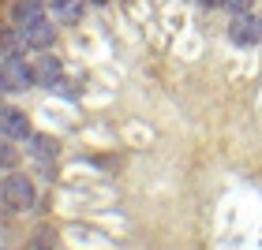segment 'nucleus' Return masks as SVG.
<instances>
[{
	"label": "nucleus",
	"mask_w": 262,
	"mask_h": 250,
	"mask_svg": "<svg viewBox=\"0 0 262 250\" xmlns=\"http://www.w3.org/2000/svg\"><path fill=\"white\" fill-rule=\"evenodd\" d=\"M30 86H34V67L23 60V56H8V60H0V90L23 93Z\"/></svg>",
	"instance_id": "f257e3e1"
},
{
	"label": "nucleus",
	"mask_w": 262,
	"mask_h": 250,
	"mask_svg": "<svg viewBox=\"0 0 262 250\" xmlns=\"http://www.w3.org/2000/svg\"><path fill=\"white\" fill-rule=\"evenodd\" d=\"M0 194H4V202L11 209H34V202H38V190H34V183L27 180V176L11 172L4 183H0Z\"/></svg>",
	"instance_id": "f03ea898"
},
{
	"label": "nucleus",
	"mask_w": 262,
	"mask_h": 250,
	"mask_svg": "<svg viewBox=\"0 0 262 250\" xmlns=\"http://www.w3.org/2000/svg\"><path fill=\"white\" fill-rule=\"evenodd\" d=\"M229 38H232V45H258L262 41V19L255 11H240L229 22Z\"/></svg>",
	"instance_id": "7ed1b4c3"
},
{
	"label": "nucleus",
	"mask_w": 262,
	"mask_h": 250,
	"mask_svg": "<svg viewBox=\"0 0 262 250\" xmlns=\"http://www.w3.org/2000/svg\"><path fill=\"white\" fill-rule=\"evenodd\" d=\"M0 135L11 138V142H30L34 127H30V120H27V112H19V109H0Z\"/></svg>",
	"instance_id": "20e7f679"
},
{
	"label": "nucleus",
	"mask_w": 262,
	"mask_h": 250,
	"mask_svg": "<svg viewBox=\"0 0 262 250\" xmlns=\"http://www.w3.org/2000/svg\"><path fill=\"white\" fill-rule=\"evenodd\" d=\"M19 34H23V45L34 49V53H38V49H49V45L56 41V27H53L45 15H41L38 22H30V27H19Z\"/></svg>",
	"instance_id": "39448f33"
},
{
	"label": "nucleus",
	"mask_w": 262,
	"mask_h": 250,
	"mask_svg": "<svg viewBox=\"0 0 262 250\" xmlns=\"http://www.w3.org/2000/svg\"><path fill=\"white\" fill-rule=\"evenodd\" d=\"M34 82H38V86H60L64 82L60 60H56V56H38V60H34Z\"/></svg>",
	"instance_id": "423d86ee"
},
{
	"label": "nucleus",
	"mask_w": 262,
	"mask_h": 250,
	"mask_svg": "<svg viewBox=\"0 0 262 250\" xmlns=\"http://www.w3.org/2000/svg\"><path fill=\"white\" fill-rule=\"evenodd\" d=\"M45 15V4L41 0H15L11 4V27H30Z\"/></svg>",
	"instance_id": "0eeeda50"
},
{
	"label": "nucleus",
	"mask_w": 262,
	"mask_h": 250,
	"mask_svg": "<svg viewBox=\"0 0 262 250\" xmlns=\"http://www.w3.org/2000/svg\"><path fill=\"white\" fill-rule=\"evenodd\" d=\"M27 45H23V34L19 27H0V60H8V56H19Z\"/></svg>",
	"instance_id": "6e6552de"
},
{
	"label": "nucleus",
	"mask_w": 262,
	"mask_h": 250,
	"mask_svg": "<svg viewBox=\"0 0 262 250\" xmlns=\"http://www.w3.org/2000/svg\"><path fill=\"white\" fill-rule=\"evenodd\" d=\"M30 157L34 161H41V164H53L56 161V142L53 138H45V135H30Z\"/></svg>",
	"instance_id": "1a4fd4ad"
},
{
	"label": "nucleus",
	"mask_w": 262,
	"mask_h": 250,
	"mask_svg": "<svg viewBox=\"0 0 262 250\" xmlns=\"http://www.w3.org/2000/svg\"><path fill=\"white\" fill-rule=\"evenodd\" d=\"M45 8H53L64 22H79L82 19V0H41Z\"/></svg>",
	"instance_id": "9d476101"
},
{
	"label": "nucleus",
	"mask_w": 262,
	"mask_h": 250,
	"mask_svg": "<svg viewBox=\"0 0 262 250\" xmlns=\"http://www.w3.org/2000/svg\"><path fill=\"white\" fill-rule=\"evenodd\" d=\"M15 164H19V149H15V142L0 135V172H4V168L11 172V168H15Z\"/></svg>",
	"instance_id": "9b49d317"
},
{
	"label": "nucleus",
	"mask_w": 262,
	"mask_h": 250,
	"mask_svg": "<svg viewBox=\"0 0 262 250\" xmlns=\"http://www.w3.org/2000/svg\"><path fill=\"white\" fill-rule=\"evenodd\" d=\"M225 8H232L240 15V11H251V0H225Z\"/></svg>",
	"instance_id": "f8f14e48"
},
{
	"label": "nucleus",
	"mask_w": 262,
	"mask_h": 250,
	"mask_svg": "<svg viewBox=\"0 0 262 250\" xmlns=\"http://www.w3.org/2000/svg\"><path fill=\"white\" fill-rule=\"evenodd\" d=\"M202 8H225V0H199Z\"/></svg>",
	"instance_id": "ddd939ff"
}]
</instances>
